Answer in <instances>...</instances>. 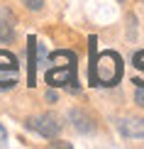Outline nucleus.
<instances>
[{
	"instance_id": "nucleus-6",
	"label": "nucleus",
	"mask_w": 144,
	"mask_h": 149,
	"mask_svg": "<svg viewBox=\"0 0 144 149\" xmlns=\"http://www.w3.org/2000/svg\"><path fill=\"white\" fill-rule=\"evenodd\" d=\"M68 120H71V122H73V127H76L78 132H83V134H90L93 130H95V122H93V117L86 113V110H81V108L68 110Z\"/></svg>"
},
{
	"instance_id": "nucleus-9",
	"label": "nucleus",
	"mask_w": 144,
	"mask_h": 149,
	"mask_svg": "<svg viewBox=\"0 0 144 149\" xmlns=\"http://www.w3.org/2000/svg\"><path fill=\"white\" fill-rule=\"evenodd\" d=\"M134 103L139 105V108H144V86H137V91H134Z\"/></svg>"
},
{
	"instance_id": "nucleus-11",
	"label": "nucleus",
	"mask_w": 144,
	"mask_h": 149,
	"mask_svg": "<svg viewBox=\"0 0 144 149\" xmlns=\"http://www.w3.org/2000/svg\"><path fill=\"white\" fill-rule=\"evenodd\" d=\"M47 100H49V103L56 100V93H54V91H47Z\"/></svg>"
},
{
	"instance_id": "nucleus-8",
	"label": "nucleus",
	"mask_w": 144,
	"mask_h": 149,
	"mask_svg": "<svg viewBox=\"0 0 144 149\" xmlns=\"http://www.w3.org/2000/svg\"><path fill=\"white\" fill-rule=\"evenodd\" d=\"M22 3L27 10H42L44 8V0H22Z\"/></svg>"
},
{
	"instance_id": "nucleus-2",
	"label": "nucleus",
	"mask_w": 144,
	"mask_h": 149,
	"mask_svg": "<svg viewBox=\"0 0 144 149\" xmlns=\"http://www.w3.org/2000/svg\"><path fill=\"white\" fill-rule=\"evenodd\" d=\"M20 76V61L15 54L0 49V88H12Z\"/></svg>"
},
{
	"instance_id": "nucleus-10",
	"label": "nucleus",
	"mask_w": 144,
	"mask_h": 149,
	"mask_svg": "<svg viewBox=\"0 0 144 149\" xmlns=\"http://www.w3.org/2000/svg\"><path fill=\"white\" fill-rule=\"evenodd\" d=\"M5 142H8V130L0 125V144H5Z\"/></svg>"
},
{
	"instance_id": "nucleus-5",
	"label": "nucleus",
	"mask_w": 144,
	"mask_h": 149,
	"mask_svg": "<svg viewBox=\"0 0 144 149\" xmlns=\"http://www.w3.org/2000/svg\"><path fill=\"white\" fill-rule=\"evenodd\" d=\"M117 130L125 139H144V117H122L117 120Z\"/></svg>"
},
{
	"instance_id": "nucleus-7",
	"label": "nucleus",
	"mask_w": 144,
	"mask_h": 149,
	"mask_svg": "<svg viewBox=\"0 0 144 149\" xmlns=\"http://www.w3.org/2000/svg\"><path fill=\"white\" fill-rule=\"evenodd\" d=\"M15 24H17L15 15L8 8H0V42L8 44V42L15 39Z\"/></svg>"
},
{
	"instance_id": "nucleus-4",
	"label": "nucleus",
	"mask_w": 144,
	"mask_h": 149,
	"mask_svg": "<svg viewBox=\"0 0 144 149\" xmlns=\"http://www.w3.org/2000/svg\"><path fill=\"white\" fill-rule=\"evenodd\" d=\"M73 61H76V59H71L68 64H56V69H49V71H47V83H49V86L78 83V81H76V73H73Z\"/></svg>"
},
{
	"instance_id": "nucleus-3",
	"label": "nucleus",
	"mask_w": 144,
	"mask_h": 149,
	"mask_svg": "<svg viewBox=\"0 0 144 149\" xmlns=\"http://www.w3.org/2000/svg\"><path fill=\"white\" fill-rule=\"evenodd\" d=\"M27 127L32 130V132H37L39 137H44V139H54L56 134H59V120H56L54 115H34V117H29L27 120Z\"/></svg>"
},
{
	"instance_id": "nucleus-1",
	"label": "nucleus",
	"mask_w": 144,
	"mask_h": 149,
	"mask_svg": "<svg viewBox=\"0 0 144 149\" xmlns=\"http://www.w3.org/2000/svg\"><path fill=\"white\" fill-rule=\"evenodd\" d=\"M90 83L93 86H115L122 76V59L117 52H103L95 59V54L90 56Z\"/></svg>"
},
{
	"instance_id": "nucleus-12",
	"label": "nucleus",
	"mask_w": 144,
	"mask_h": 149,
	"mask_svg": "<svg viewBox=\"0 0 144 149\" xmlns=\"http://www.w3.org/2000/svg\"><path fill=\"white\" fill-rule=\"evenodd\" d=\"M120 3H122V0H120Z\"/></svg>"
}]
</instances>
